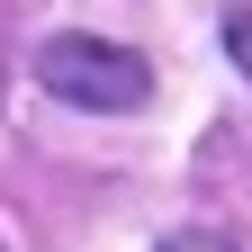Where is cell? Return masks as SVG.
Here are the masks:
<instances>
[{
    "label": "cell",
    "mask_w": 252,
    "mask_h": 252,
    "mask_svg": "<svg viewBox=\"0 0 252 252\" xmlns=\"http://www.w3.org/2000/svg\"><path fill=\"white\" fill-rule=\"evenodd\" d=\"M0 252H9V243H0Z\"/></svg>",
    "instance_id": "obj_4"
},
{
    "label": "cell",
    "mask_w": 252,
    "mask_h": 252,
    "mask_svg": "<svg viewBox=\"0 0 252 252\" xmlns=\"http://www.w3.org/2000/svg\"><path fill=\"white\" fill-rule=\"evenodd\" d=\"M153 252H234V234H216V225H180V234H162Z\"/></svg>",
    "instance_id": "obj_2"
},
{
    "label": "cell",
    "mask_w": 252,
    "mask_h": 252,
    "mask_svg": "<svg viewBox=\"0 0 252 252\" xmlns=\"http://www.w3.org/2000/svg\"><path fill=\"white\" fill-rule=\"evenodd\" d=\"M225 54H234V72L252 81V9H225Z\"/></svg>",
    "instance_id": "obj_3"
},
{
    "label": "cell",
    "mask_w": 252,
    "mask_h": 252,
    "mask_svg": "<svg viewBox=\"0 0 252 252\" xmlns=\"http://www.w3.org/2000/svg\"><path fill=\"white\" fill-rule=\"evenodd\" d=\"M36 81L72 108H99V117H126L153 99V63L117 36H45L36 45Z\"/></svg>",
    "instance_id": "obj_1"
}]
</instances>
